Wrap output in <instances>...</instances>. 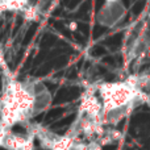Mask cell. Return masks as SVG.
I'll return each instance as SVG.
<instances>
[{
  "mask_svg": "<svg viewBox=\"0 0 150 150\" xmlns=\"http://www.w3.org/2000/svg\"><path fill=\"white\" fill-rule=\"evenodd\" d=\"M52 104V93L40 80H17L4 74L0 98V133L12 130L17 124H30Z\"/></svg>",
  "mask_w": 150,
  "mask_h": 150,
  "instance_id": "cell-1",
  "label": "cell"
},
{
  "mask_svg": "<svg viewBox=\"0 0 150 150\" xmlns=\"http://www.w3.org/2000/svg\"><path fill=\"white\" fill-rule=\"evenodd\" d=\"M103 107L105 127H116L137 107L146 104V98L137 87L133 76L119 82H104L96 86Z\"/></svg>",
  "mask_w": 150,
  "mask_h": 150,
  "instance_id": "cell-2",
  "label": "cell"
},
{
  "mask_svg": "<svg viewBox=\"0 0 150 150\" xmlns=\"http://www.w3.org/2000/svg\"><path fill=\"white\" fill-rule=\"evenodd\" d=\"M127 8L122 1H104V5L96 13V23L104 28H115L124 20Z\"/></svg>",
  "mask_w": 150,
  "mask_h": 150,
  "instance_id": "cell-3",
  "label": "cell"
},
{
  "mask_svg": "<svg viewBox=\"0 0 150 150\" xmlns=\"http://www.w3.org/2000/svg\"><path fill=\"white\" fill-rule=\"evenodd\" d=\"M49 150H101V144L96 140L84 141L70 136H55Z\"/></svg>",
  "mask_w": 150,
  "mask_h": 150,
  "instance_id": "cell-4",
  "label": "cell"
}]
</instances>
